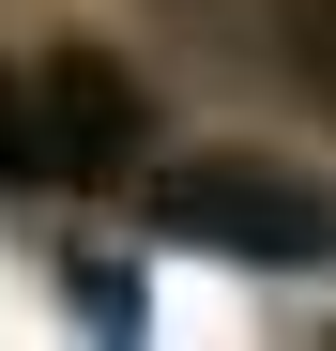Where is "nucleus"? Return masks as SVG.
<instances>
[{
    "mask_svg": "<svg viewBox=\"0 0 336 351\" xmlns=\"http://www.w3.org/2000/svg\"><path fill=\"white\" fill-rule=\"evenodd\" d=\"M138 214L168 245H214V260H260V275L336 260V199L275 153H138Z\"/></svg>",
    "mask_w": 336,
    "mask_h": 351,
    "instance_id": "1",
    "label": "nucleus"
},
{
    "mask_svg": "<svg viewBox=\"0 0 336 351\" xmlns=\"http://www.w3.org/2000/svg\"><path fill=\"white\" fill-rule=\"evenodd\" d=\"M138 153H153L138 62H107V46H46V62H31V168H46V184H138Z\"/></svg>",
    "mask_w": 336,
    "mask_h": 351,
    "instance_id": "2",
    "label": "nucleus"
},
{
    "mask_svg": "<svg viewBox=\"0 0 336 351\" xmlns=\"http://www.w3.org/2000/svg\"><path fill=\"white\" fill-rule=\"evenodd\" d=\"M275 77L336 123V0H275Z\"/></svg>",
    "mask_w": 336,
    "mask_h": 351,
    "instance_id": "3",
    "label": "nucleus"
},
{
    "mask_svg": "<svg viewBox=\"0 0 336 351\" xmlns=\"http://www.w3.org/2000/svg\"><path fill=\"white\" fill-rule=\"evenodd\" d=\"M0 168H31V92H16V62H0Z\"/></svg>",
    "mask_w": 336,
    "mask_h": 351,
    "instance_id": "4",
    "label": "nucleus"
}]
</instances>
